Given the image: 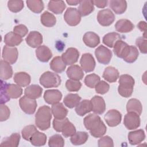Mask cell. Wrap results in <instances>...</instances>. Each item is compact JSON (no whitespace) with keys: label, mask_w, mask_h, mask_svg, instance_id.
Wrapping results in <instances>:
<instances>
[{"label":"cell","mask_w":147,"mask_h":147,"mask_svg":"<svg viewBox=\"0 0 147 147\" xmlns=\"http://www.w3.org/2000/svg\"><path fill=\"white\" fill-rule=\"evenodd\" d=\"M65 87L68 91L71 92H75L78 91L80 89L82 84L79 80L68 79L65 83Z\"/></svg>","instance_id":"47"},{"label":"cell","mask_w":147,"mask_h":147,"mask_svg":"<svg viewBox=\"0 0 147 147\" xmlns=\"http://www.w3.org/2000/svg\"><path fill=\"white\" fill-rule=\"evenodd\" d=\"M37 130L35 127V126L33 125L26 126L24 127V129L22 130V131H21L22 136L24 140L26 141H29L30 137Z\"/></svg>","instance_id":"48"},{"label":"cell","mask_w":147,"mask_h":147,"mask_svg":"<svg viewBox=\"0 0 147 147\" xmlns=\"http://www.w3.org/2000/svg\"><path fill=\"white\" fill-rule=\"evenodd\" d=\"M53 129L57 132H61L65 137H71L76 133L75 126L67 118L63 119H56L53 121Z\"/></svg>","instance_id":"5"},{"label":"cell","mask_w":147,"mask_h":147,"mask_svg":"<svg viewBox=\"0 0 147 147\" xmlns=\"http://www.w3.org/2000/svg\"><path fill=\"white\" fill-rule=\"evenodd\" d=\"M22 41V38L19 35L16 34L13 32H10L4 37V42L7 46L14 47L18 45Z\"/></svg>","instance_id":"30"},{"label":"cell","mask_w":147,"mask_h":147,"mask_svg":"<svg viewBox=\"0 0 147 147\" xmlns=\"http://www.w3.org/2000/svg\"><path fill=\"white\" fill-rule=\"evenodd\" d=\"M115 28L116 30L118 32L128 33L134 29V26L129 20L121 19L116 22Z\"/></svg>","instance_id":"26"},{"label":"cell","mask_w":147,"mask_h":147,"mask_svg":"<svg viewBox=\"0 0 147 147\" xmlns=\"http://www.w3.org/2000/svg\"><path fill=\"white\" fill-rule=\"evenodd\" d=\"M80 1H72V0H69V1H67V3L68 4H69V5H76L78 4H79Z\"/></svg>","instance_id":"57"},{"label":"cell","mask_w":147,"mask_h":147,"mask_svg":"<svg viewBox=\"0 0 147 147\" xmlns=\"http://www.w3.org/2000/svg\"><path fill=\"white\" fill-rule=\"evenodd\" d=\"M66 7L63 1H50L48 5V9L56 14H61Z\"/></svg>","instance_id":"40"},{"label":"cell","mask_w":147,"mask_h":147,"mask_svg":"<svg viewBox=\"0 0 147 147\" xmlns=\"http://www.w3.org/2000/svg\"><path fill=\"white\" fill-rule=\"evenodd\" d=\"M140 115L133 112H127L125 115L123 124L128 130H133L140 126Z\"/></svg>","instance_id":"11"},{"label":"cell","mask_w":147,"mask_h":147,"mask_svg":"<svg viewBox=\"0 0 147 147\" xmlns=\"http://www.w3.org/2000/svg\"><path fill=\"white\" fill-rule=\"evenodd\" d=\"M13 32L19 35L21 37H23L27 34L28 32V29L25 25L20 24L14 26L13 29Z\"/></svg>","instance_id":"54"},{"label":"cell","mask_w":147,"mask_h":147,"mask_svg":"<svg viewBox=\"0 0 147 147\" xmlns=\"http://www.w3.org/2000/svg\"><path fill=\"white\" fill-rule=\"evenodd\" d=\"M28 7L35 13H40L44 9V3L39 0H28L26 2Z\"/></svg>","instance_id":"43"},{"label":"cell","mask_w":147,"mask_h":147,"mask_svg":"<svg viewBox=\"0 0 147 147\" xmlns=\"http://www.w3.org/2000/svg\"><path fill=\"white\" fill-rule=\"evenodd\" d=\"M78 11L81 16L84 17L89 15L94 10V5L92 1L83 0L80 1L79 4Z\"/></svg>","instance_id":"24"},{"label":"cell","mask_w":147,"mask_h":147,"mask_svg":"<svg viewBox=\"0 0 147 147\" xmlns=\"http://www.w3.org/2000/svg\"><path fill=\"white\" fill-rule=\"evenodd\" d=\"M81 15L78 9L73 7L68 8L64 14V19L69 26H76L81 21Z\"/></svg>","instance_id":"7"},{"label":"cell","mask_w":147,"mask_h":147,"mask_svg":"<svg viewBox=\"0 0 147 147\" xmlns=\"http://www.w3.org/2000/svg\"><path fill=\"white\" fill-rule=\"evenodd\" d=\"M52 113L56 119H63L68 114L67 109L61 103H57L52 105L51 107Z\"/></svg>","instance_id":"28"},{"label":"cell","mask_w":147,"mask_h":147,"mask_svg":"<svg viewBox=\"0 0 147 147\" xmlns=\"http://www.w3.org/2000/svg\"><path fill=\"white\" fill-rule=\"evenodd\" d=\"M119 72L114 67L109 66L106 67L103 73V78L110 83L115 82L119 78Z\"/></svg>","instance_id":"31"},{"label":"cell","mask_w":147,"mask_h":147,"mask_svg":"<svg viewBox=\"0 0 147 147\" xmlns=\"http://www.w3.org/2000/svg\"><path fill=\"white\" fill-rule=\"evenodd\" d=\"M94 5L99 8H104L107 5V1H92Z\"/></svg>","instance_id":"55"},{"label":"cell","mask_w":147,"mask_h":147,"mask_svg":"<svg viewBox=\"0 0 147 147\" xmlns=\"http://www.w3.org/2000/svg\"><path fill=\"white\" fill-rule=\"evenodd\" d=\"M134 83L135 81L131 76L127 74L121 75L118 88L119 94L124 98L130 96L133 91Z\"/></svg>","instance_id":"4"},{"label":"cell","mask_w":147,"mask_h":147,"mask_svg":"<svg viewBox=\"0 0 147 147\" xmlns=\"http://www.w3.org/2000/svg\"><path fill=\"white\" fill-rule=\"evenodd\" d=\"M95 55L99 63L107 64L112 57V52L109 49L101 45L95 49Z\"/></svg>","instance_id":"10"},{"label":"cell","mask_w":147,"mask_h":147,"mask_svg":"<svg viewBox=\"0 0 147 147\" xmlns=\"http://www.w3.org/2000/svg\"><path fill=\"white\" fill-rule=\"evenodd\" d=\"M81 100V97L77 94H68L63 99V102L67 107L72 109L76 107Z\"/></svg>","instance_id":"39"},{"label":"cell","mask_w":147,"mask_h":147,"mask_svg":"<svg viewBox=\"0 0 147 147\" xmlns=\"http://www.w3.org/2000/svg\"><path fill=\"white\" fill-rule=\"evenodd\" d=\"M88 138V134L86 131H78L71 136L70 141L74 145H80L84 144Z\"/></svg>","instance_id":"41"},{"label":"cell","mask_w":147,"mask_h":147,"mask_svg":"<svg viewBox=\"0 0 147 147\" xmlns=\"http://www.w3.org/2000/svg\"><path fill=\"white\" fill-rule=\"evenodd\" d=\"M92 106V111L97 114H103L106 110V103L103 98L95 95L91 99Z\"/></svg>","instance_id":"20"},{"label":"cell","mask_w":147,"mask_h":147,"mask_svg":"<svg viewBox=\"0 0 147 147\" xmlns=\"http://www.w3.org/2000/svg\"><path fill=\"white\" fill-rule=\"evenodd\" d=\"M121 36L116 32H110L104 36L103 37V42L106 46L110 48H113L115 43L119 40H122Z\"/></svg>","instance_id":"36"},{"label":"cell","mask_w":147,"mask_h":147,"mask_svg":"<svg viewBox=\"0 0 147 147\" xmlns=\"http://www.w3.org/2000/svg\"><path fill=\"white\" fill-rule=\"evenodd\" d=\"M109 84L103 80H100L95 87L96 93L103 95L107 92L109 90Z\"/></svg>","instance_id":"50"},{"label":"cell","mask_w":147,"mask_h":147,"mask_svg":"<svg viewBox=\"0 0 147 147\" xmlns=\"http://www.w3.org/2000/svg\"><path fill=\"white\" fill-rule=\"evenodd\" d=\"M2 56L3 60L10 64H13L18 59V52L16 47H10L5 45L3 48Z\"/></svg>","instance_id":"12"},{"label":"cell","mask_w":147,"mask_h":147,"mask_svg":"<svg viewBox=\"0 0 147 147\" xmlns=\"http://www.w3.org/2000/svg\"><path fill=\"white\" fill-rule=\"evenodd\" d=\"M20 140V135L17 133H13L10 136L5 137L1 143V146H18Z\"/></svg>","instance_id":"38"},{"label":"cell","mask_w":147,"mask_h":147,"mask_svg":"<svg viewBox=\"0 0 147 147\" xmlns=\"http://www.w3.org/2000/svg\"><path fill=\"white\" fill-rule=\"evenodd\" d=\"M84 43L90 48H95L100 43V38L99 36L93 32H86L83 37Z\"/></svg>","instance_id":"22"},{"label":"cell","mask_w":147,"mask_h":147,"mask_svg":"<svg viewBox=\"0 0 147 147\" xmlns=\"http://www.w3.org/2000/svg\"><path fill=\"white\" fill-rule=\"evenodd\" d=\"M137 27L141 32H143L144 33V36L146 37V22L145 21H140L138 24Z\"/></svg>","instance_id":"56"},{"label":"cell","mask_w":147,"mask_h":147,"mask_svg":"<svg viewBox=\"0 0 147 147\" xmlns=\"http://www.w3.org/2000/svg\"><path fill=\"white\" fill-rule=\"evenodd\" d=\"M29 141L34 146H43L47 142V136L44 133L37 130L30 137Z\"/></svg>","instance_id":"35"},{"label":"cell","mask_w":147,"mask_h":147,"mask_svg":"<svg viewBox=\"0 0 147 147\" xmlns=\"http://www.w3.org/2000/svg\"><path fill=\"white\" fill-rule=\"evenodd\" d=\"M100 80V78L98 75L95 74H91L86 76L84 80V82L86 86L89 88H95V86Z\"/></svg>","instance_id":"44"},{"label":"cell","mask_w":147,"mask_h":147,"mask_svg":"<svg viewBox=\"0 0 147 147\" xmlns=\"http://www.w3.org/2000/svg\"><path fill=\"white\" fill-rule=\"evenodd\" d=\"M66 74L70 79L75 80H82L84 76L83 69L78 65H72L69 67L67 69Z\"/></svg>","instance_id":"23"},{"label":"cell","mask_w":147,"mask_h":147,"mask_svg":"<svg viewBox=\"0 0 147 147\" xmlns=\"http://www.w3.org/2000/svg\"><path fill=\"white\" fill-rule=\"evenodd\" d=\"M19 104L22 111L27 114H33L36 109L37 104L35 99L24 96L19 100Z\"/></svg>","instance_id":"8"},{"label":"cell","mask_w":147,"mask_h":147,"mask_svg":"<svg viewBox=\"0 0 147 147\" xmlns=\"http://www.w3.org/2000/svg\"><path fill=\"white\" fill-rule=\"evenodd\" d=\"M42 36L37 31L30 32L25 38L26 44L30 47L38 48L42 43Z\"/></svg>","instance_id":"17"},{"label":"cell","mask_w":147,"mask_h":147,"mask_svg":"<svg viewBox=\"0 0 147 147\" xmlns=\"http://www.w3.org/2000/svg\"><path fill=\"white\" fill-rule=\"evenodd\" d=\"M105 119L106 123L109 126L114 127L121 123L122 115L121 113L117 110H110L105 114Z\"/></svg>","instance_id":"15"},{"label":"cell","mask_w":147,"mask_h":147,"mask_svg":"<svg viewBox=\"0 0 147 147\" xmlns=\"http://www.w3.org/2000/svg\"><path fill=\"white\" fill-rule=\"evenodd\" d=\"M136 44L142 53H146V38L140 37L136 39Z\"/></svg>","instance_id":"52"},{"label":"cell","mask_w":147,"mask_h":147,"mask_svg":"<svg viewBox=\"0 0 147 147\" xmlns=\"http://www.w3.org/2000/svg\"><path fill=\"white\" fill-rule=\"evenodd\" d=\"M51 109L44 105L40 107L35 115V123L37 127L41 130H46L50 127L52 119Z\"/></svg>","instance_id":"3"},{"label":"cell","mask_w":147,"mask_h":147,"mask_svg":"<svg viewBox=\"0 0 147 147\" xmlns=\"http://www.w3.org/2000/svg\"><path fill=\"white\" fill-rule=\"evenodd\" d=\"M42 88L37 84H32L28 86L24 91L25 95L32 99H36L41 96Z\"/></svg>","instance_id":"27"},{"label":"cell","mask_w":147,"mask_h":147,"mask_svg":"<svg viewBox=\"0 0 147 147\" xmlns=\"http://www.w3.org/2000/svg\"><path fill=\"white\" fill-rule=\"evenodd\" d=\"M13 79L14 82L20 87L28 86L31 81L30 76L25 72L16 73Z\"/></svg>","instance_id":"29"},{"label":"cell","mask_w":147,"mask_h":147,"mask_svg":"<svg viewBox=\"0 0 147 147\" xmlns=\"http://www.w3.org/2000/svg\"><path fill=\"white\" fill-rule=\"evenodd\" d=\"M97 20L100 25L108 26L111 25L114 21L115 16L110 9H103L98 12Z\"/></svg>","instance_id":"9"},{"label":"cell","mask_w":147,"mask_h":147,"mask_svg":"<svg viewBox=\"0 0 147 147\" xmlns=\"http://www.w3.org/2000/svg\"><path fill=\"white\" fill-rule=\"evenodd\" d=\"M98 146H114V143L112 138L108 136H106L104 137H101V138L98 140Z\"/></svg>","instance_id":"53"},{"label":"cell","mask_w":147,"mask_h":147,"mask_svg":"<svg viewBox=\"0 0 147 147\" xmlns=\"http://www.w3.org/2000/svg\"><path fill=\"white\" fill-rule=\"evenodd\" d=\"M91 111H92L91 102L87 99H84L80 102L75 107V111L79 116H83Z\"/></svg>","instance_id":"25"},{"label":"cell","mask_w":147,"mask_h":147,"mask_svg":"<svg viewBox=\"0 0 147 147\" xmlns=\"http://www.w3.org/2000/svg\"><path fill=\"white\" fill-rule=\"evenodd\" d=\"M145 138V132L142 129L132 131L128 134V140L132 145H138L142 142Z\"/></svg>","instance_id":"21"},{"label":"cell","mask_w":147,"mask_h":147,"mask_svg":"<svg viewBox=\"0 0 147 147\" xmlns=\"http://www.w3.org/2000/svg\"><path fill=\"white\" fill-rule=\"evenodd\" d=\"M109 5L113 11L117 14H123L127 8L126 1L111 0L109 2Z\"/></svg>","instance_id":"33"},{"label":"cell","mask_w":147,"mask_h":147,"mask_svg":"<svg viewBox=\"0 0 147 147\" xmlns=\"http://www.w3.org/2000/svg\"><path fill=\"white\" fill-rule=\"evenodd\" d=\"M10 114V111L9 107L3 104H1L0 106V121L1 122L7 120Z\"/></svg>","instance_id":"51"},{"label":"cell","mask_w":147,"mask_h":147,"mask_svg":"<svg viewBox=\"0 0 147 147\" xmlns=\"http://www.w3.org/2000/svg\"><path fill=\"white\" fill-rule=\"evenodd\" d=\"M82 69L86 72H90L94 70L95 67V61L91 53H86L83 54L80 60Z\"/></svg>","instance_id":"13"},{"label":"cell","mask_w":147,"mask_h":147,"mask_svg":"<svg viewBox=\"0 0 147 147\" xmlns=\"http://www.w3.org/2000/svg\"><path fill=\"white\" fill-rule=\"evenodd\" d=\"M13 75L12 67L9 63L5 60H1L0 62V77L1 80H5L10 79Z\"/></svg>","instance_id":"32"},{"label":"cell","mask_w":147,"mask_h":147,"mask_svg":"<svg viewBox=\"0 0 147 147\" xmlns=\"http://www.w3.org/2000/svg\"><path fill=\"white\" fill-rule=\"evenodd\" d=\"M86 129L90 131L91 135L95 138L102 137L106 132V126L100 117L95 114H90L83 120Z\"/></svg>","instance_id":"1"},{"label":"cell","mask_w":147,"mask_h":147,"mask_svg":"<svg viewBox=\"0 0 147 147\" xmlns=\"http://www.w3.org/2000/svg\"><path fill=\"white\" fill-rule=\"evenodd\" d=\"M24 2L22 1H9L7 7L11 12L18 13L24 7Z\"/></svg>","instance_id":"46"},{"label":"cell","mask_w":147,"mask_h":147,"mask_svg":"<svg viewBox=\"0 0 147 147\" xmlns=\"http://www.w3.org/2000/svg\"><path fill=\"white\" fill-rule=\"evenodd\" d=\"M62 98V94L58 90H48L44 94L45 101L49 105L59 103Z\"/></svg>","instance_id":"18"},{"label":"cell","mask_w":147,"mask_h":147,"mask_svg":"<svg viewBox=\"0 0 147 147\" xmlns=\"http://www.w3.org/2000/svg\"><path fill=\"white\" fill-rule=\"evenodd\" d=\"M22 94V88L17 84H7L1 80V104L8 102L10 98L17 99Z\"/></svg>","instance_id":"2"},{"label":"cell","mask_w":147,"mask_h":147,"mask_svg":"<svg viewBox=\"0 0 147 147\" xmlns=\"http://www.w3.org/2000/svg\"><path fill=\"white\" fill-rule=\"evenodd\" d=\"M41 22L46 27H52L56 22L55 16L48 11H44L41 16Z\"/></svg>","instance_id":"42"},{"label":"cell","mask_w":147,"mask_h":147,"mask_svg":"<svg viewBox=\"0 0 147 147\" xmlns=\"http://www.w3.org/2000/svg\"><path fill=\"white\" fill-rule=\"evenodd\" d=\"M48 145L51 147H63L64 145V140L60 134H55L49 138Z\"/></svg>","instance_id":"45"},{"label":"cell","mask_w":147,"mask_h":147,"mask_svg":"<svg viewBox=\"0 0 147 147\" xmlns=\"http://www.w3.org/2000/svg\"><path fill=\"white\" fill-rule=\"evenodd\" d=\"M138 55L139 52L137 48L135 46L130 45V52L127 56L123 60L129 63H134L137 59Z\"/></svg>","instance_id":"49"},{"label":"cell","mask_w":147,"mask_h":147,"mask_svg":"<svg viewBox=\"0 0 147 147\" xmlns=\"http://www.w3.org/2000/svg\"><path fill=\"white\" fill-rule=\"evenodd\" d=\"M50 68L55 72L61 73L65 70L66 64L63 61L61 56H56L51 61Z\"/></svg>","instance_id":"37"},{"label":"cell","mask_w":147,"mask_h":147,"mask_svg":"<svg viewBox=\"0 0 147 147\" xmlns=\"http://www.w3.org/2000/svg\"><path fill=\"white\" fill-rule=\"evenodd\" d=\"M61 59L66 65H72L78 61L79 52L75 48H69L61 55Z\"/></svg>","instance_id":"16"},{"label":"cell","mask_w":147,"mask_h":147,"mask_svg":"<svg viewBox=\"0 0 147 147\" xmlns=\"http://www.w3.org/2000/svg\"><path fill=\"white\" fill-rule=\"evenodd\" d=\"M113 48V51L115 55L123 60L127 56L130 51V45H129L122 40H118L115 43Z\"/></svg>","instance_id":"14"},{"label":"cell","mask_w":147,"mask_h":147,"mask_svg":"<svg viewBox=\"0 0 147 147\" xmlns=\"http://www.w3.org/2000/svg\"><path fill=\"white\" fill-rule=\"evenodd\" d=\"M40 83L45 88L57 87L60 85L61 80L60 76L52 72L47 71L40 78Z\"/></svg>","instance_id":"6"},{"label":"cell","mask_w":147,"mask_h":147,"mask_svg":"<svg viewBox=\"0 0 147 147\" xmlns=\"http://www.w3.org/2000/svg\"><path fill=\"white\" fill-rule=\"evenodd\" d=\"M36 55L39 61L45 63L48 62L52 57V53L48 47L42 45L37 48Z\"/></svg>","instance_id":"19"},{"label":"cell","mask_w":147,"mask_h":147,"mask_svg":"<svg viewBox=\"0 0 147 147\" xmlns=\"http://www.w3.org/2000/svg\"><path fill=\"white\" fill-rule=\"evenodd\" d=\"M127 112H133L140 115L142 111V106L140 101L136 98L129 100L126 104Z\"/></svg>","instance_id":"34"}]
</instances>
